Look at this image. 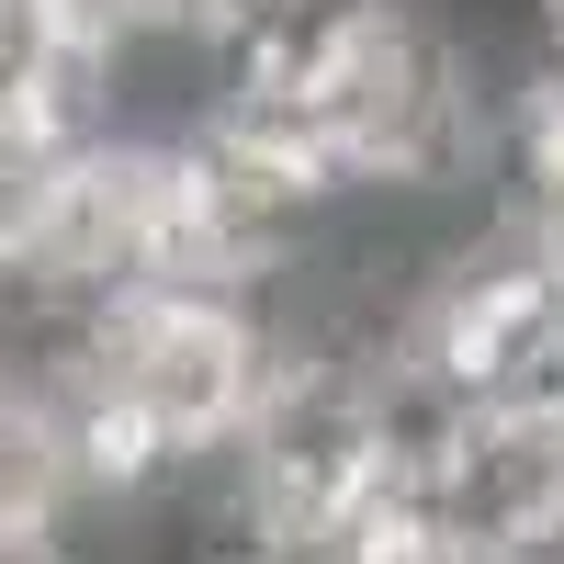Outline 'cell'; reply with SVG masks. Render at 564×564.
<instances>
[{"label":"cell","mask_w":564,"mask_h":564,"mask_svg":"<svg viewBox=\"0 0 564 564\" xmlns=\"http://www.w3.org/2000/svg\"><path fill=\"white\" fill-rule=\"evenodd\" d=\"M57 564H68V553H57Z\"/></svg>","instance_id":"3957f363"},{"label":"cell","mask_w":564,"mask_h":564,"mask_svg":"<svg viewBox=\"0 0 564 564\" xmlns=\"http://www.w3.org/2000/svg\"><path fill=\"white\" fill-rule=\"evenodd\" d=\"M417 508L452 542L564 553V395H463L452 441L417 475Z\"/></svg>","instance_id":"6da1fadb"},{"label":"cell","mask_w":564,"mask_h":564,"mask_svg":"<svg viewBox=\"0 0 564 564\" xmlns=\"http://www.w3.org/2000/svg\"><path fill=\"white\" fill-rule=\"evenodd\" d=\"M215 564H249V553H215Z\"/></svg>","instance_id":"7a4b0ae2"}]
</instances>
